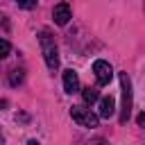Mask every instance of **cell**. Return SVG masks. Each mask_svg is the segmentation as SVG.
Segmentation results:
<instances>
[{
	"label": "cell",
	"instance_id": "obj_1",
	"mask_svg": "<svg viewBox=\"0 0 145 145\" xmlns=\"http://www.w3.org/2000/svg\"><path fill=\"white\" fill-rule=\"evenodd\" d=\"M39 43H41V52H43V59H45L48 68H50V70H57V68H59V50H57L54 39H52L48 32H41Z\"/></svg>",
	"mask_w": 145,
	"mask_h": 145
},
{
	"label": "cell",
	"instance_id": "obj_2",
	"mask_svg": "<svg viewBox=\"0 0 145 145\" xmlns=\"http://www.w3.org/2000/svg\"><path fill=\"white\" fill-rule=\"evenodd\" d=\"M120 86H122V109H120V122L125 125L131 113V82L127 72H120Z\"/></svg>",
	"mask_w": 145,
	"mask_h": 145
},
{
	"label": "cell",
	"instance_id": "obj_3",
	"mask_svg": "<svg viewBox=\"0 0 145 145\" xmlns=\"http://www.w3.org/2000/svg\"><path fill=\"white\" fill-rule=\"evenodd\" d=\"M70 116H72V120L77 122V125H82V127H97V122H100V118H97V113H93L91 109H86V106H72L70 109Z\"/></svg>",
	"mask_w": 145,
	"mask_h": 145
},
{
	"label": "cell",
	"instance_id": "obj_4",
	"mask_svg": "<svg viewBox=\"0 0 145 145\" xmlns=\"http://www.w3.org/2000/svg\"><path fill=\"white\" fill-rule=\"evenodd\" d=\"M93 72H95V79H97L100 86H106V84L111 82V77H113V68H111V63L104 61V59L93 61Z\"/></svg>",
	"mask_w": 145,
	"mask_h": 145
},
{
	"label": "cell",
	"instance_id": "obj_5",
	"mask_svg": "<svg viewBox=\"0 0 145 145\" xmlns=\"http://www.w3.org/2000/svg\"><path fill=\"white\" fill-rule=\"evenodd\" d=\"M52 18L57 25H68V20L72 18V11H70V5L68 2H59L54 9H52Z\"/></svg>",
	"mask_w": 145,
	"mask_h": 145
},
{
	"label": "cell",
	"instance_id": "obj_6",
	"mask_svg": "<svg viewBox=\"0 0 145 145\" xmlns=\"http://www.w3.org/2000/svg\"><path fill=\"white\" fill-rule=\"evenodd\" d=\"M63 91H66L68 95H72V93L79 91V77H77V72H75L72 68L63 70Z\"/></svg>",
	"mask_w": 145,
	"mask_h": 145
},
{
	"label": "cell",
	"instance_id": "obj_7",
	"mask_svg": "<svg viewBox=\"0 0 145 145\" xmlns=\"http://www.w3.org/2000/svg\"><path fill=\"white\" fill-rule=\"evenodd\" d=\"M97 100H100V106H97V118L109 120V118L116 113V102H113V97H111V95H106V97H97Z\"/></svg>",
	"mask_w": 145,
	"mask_h": 145
},
{
	"label": "cell",
	"instance_id": "obj_8",
	"mask_svg": "<svg viewBox=\"0 0 145 145\" xmlns=\"http://www.w3.org/2000/svg\"><path fill=\"white\" fill-rule=\"evenodd\" d=\"M82 97H84V102L86 104H93V102H97V88H91V86H86L84 91H82Z\"/></svg>",
	"mask_w": 145,
	"mask_h": 145
},
{
	"label": "cell",
	"instance_id": "obj_9",
	"mask_svg": "<svg viewBox=\"0 0 145 145\" xmlns=\"http://www.w3.org/2000/svg\"><path fill=\"white\" fill-rule=\"evenodd\" d=\"M23 82V70H11V75H9V84L11 86H18Z\"/></svg>",
	"mask_w": 145,
	"mask_h": 145
},
{
	"label": "cell",
	"instance_id": "obj_10",
	"mask_svg": "<svg viewBox=\"0 0 145 145\" xmlns=\"http://www.w3.org/2000/svg\"><path fill=\"white\" fill-rule=\"evenodd\" d=\"M9 52H11V45H9V41L0 39V59H5V57H7Z\"/></svg>",
	"mask_w": 145,
	"mask_h": 145
},
{
	"label": "cell",
	"instance_id": "obj_11",
	"mask_svg": "<svg viewBox=\"0 0 145 145\" xmlns=\"http://www.w3.org/2000/svg\"><path fill=\"white\" fill-rule=\"evenodd\" d=\"M18 7H23V9H32V7H36V2L39 0H14Z\"/></svg>",
	"mask_w": 145,
	"mask_h": 145
}]
</instances>
